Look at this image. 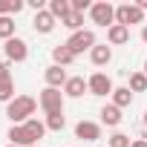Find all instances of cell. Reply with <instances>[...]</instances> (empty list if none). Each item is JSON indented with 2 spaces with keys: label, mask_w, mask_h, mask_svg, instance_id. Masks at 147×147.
<instances>
[{
  "label": "cell",
  "mask_w": 147,
  "mask_h": 147,
  "mask_svg": "<svg viewBox=\"0 0 147 147\" xmlns=\"http://www.w3.org/2000/svg\"><path fill=\"white\" fill-rule=\"evenodd\" d=\"M63 101H66V95H63L61 90H52V87H46V90L38 95V104H40V110H43L46 115L63 113Z\"/></svg>",
  "instance_id": "3"
},
{
  "label": "cell",
  "mask_w": 147,
  "mask_h": 147,
  "mask_svg": "<svg viewBox=\"0 0 147 147\" xmlns=\"http://www.w3.org/2000/svg\"><path fill=\"white\" fill-rule=\"evenodd\" d=\"M90 18H92V23L95 26H115V6L113 3H107V0H98V3H92V9H90Z\"/></svg>",
  "instance_id": "4"
},
{
  "label": "cell",
  "mask_w": 147,
  "mask_h": 147,
  "mask_svg": "<svg viewBox=\"0 0 147 147\" xmlns=\"http://www.w3.org/2000/svg\"><path fill=\"white\" fill-rule=\"evenodd\" d=\"M6 147H18V144H6Z\"/></svg>",
  "instance_id": "32"
},
{
  "label": "cell",
  "mask_w": 147,
  "mask_h": 147,
  "mask_svg": "<svg viewBox=\"0 0 147 147\" xmlns=\"http://www.w3.org/2000/svg\"><path fill=\"white\" fill-rule=\"evenodd\" d=\"M84 92H90V87H87V81H84L81 75H72V78L63 84V95H66V98H81Z\"/></svg>",
  "instance_id": "12"
},
{
  "label": "cell",
  "mask_w": 147,
  "mask_h": 147,
  "mask_svg": "<svg viewBox=\"0 0 147 147\" xmlns=\"http://www.w3.org/2000/svg\"><path fill=\"white\" fill-rule=\"evenodd\" d=\"M23 6H26L23 0H0V18H12V15H18Z\"/></svg>",
  "instance_id": "20"
},
{
  "label": "cell",
  "mask_w": 147,
  "mask_h": 147,
  "mask_svg": "<svg viewBox=\"0 0 147 147\" xmlns=\"http://www.w3.org/2000/svg\"><path fill=\"white\" fill-rule=\"evenodd\" d=\"M121 118H124V115H121V110H118L115 104H104V107H101V124H104V127H118Z\"/></svg>",
  "instance_id": "15"
},
{
  "label": "cell",
  "mask_w": 147,
  "mask_h": 147,
  "mask_svg": "<svg viewBox=\"0 0 147 147\" xmlns=\"http://www.w3.org/2000/svg\"><path fill=\"white\" fill-rule=\"evenodd\" d=\"M55 18H52V12L49 9H43V12H35V20H32V26H35V32H40V35H49L52 29H55Z\"/></svg>",
  "instance_id": "11"
},
{
  "label": "cell",
  "mask_w": 147,
  "mask_h": 147,
  "mask_svg": "<svg viewBox=\"0 0 147 147\" xmlns=\"http://www.w3.org/2000/svg\"><path fill=\"white\" fill-rule=\"evenodd\" d=\"M144 75H147V61H144Z\"/></svg>",
  "instance_id": "30"
},
{
  "label": "cell",
  "mask_w": 147,
  "mask_h": 147,
  "mask_svg": "<svg viewBox=\"0 0 147 147\" xmlns=\"http://www.w3.org/2000/svg\"><path fill=\"white\" fill-rule=\"evenodd\" d=\"M43 78H46V87H52V90H63V84L69 81V75H66V69L63 66H46V72H43Z\"/></svg>",
  "instance_id": "9"
},
{
  "label": "cell",
  "mask_w": 147,
  "mask_h": 147,
  "mask_svg": "<svg viewBox=\"0 0 147 147\" xmlns=\"http://www.w3.org/2000/svg\"><path fill=\"white\" fill-rule=\"evenodd\" d=\"M141 40H144V43H147V23H144V26H141Z\"/></svg>",
  "instance_id": "29"
},
{
  "label": "cell",
  "mask_w": 147,
  "mask_h": 147,
  "mask_svg": "<svg viewBox=\"0 0 147 147\" xmlns=\"http://www.w3.org/2000/svg\"><path fill=\"white\" fill-rule=\"evenodd\" d=\"M127 40H130V29H127V26L115 23V26L107 29V43H110V46H121V43H127Z\"/></svg>",
  "instance_id": "14"
},
{
  "label": "cell",
  "mask_w": 147,
  "mask_h": 147,
  "mask_svg": "<svg viewBox=\"0 0 147 147\" xmlns=\"http://www.w3.org/2000/svg\"><path fill=\"white\" fill-rule=\"evenodd\" d=\"M87 87H90V95H98V98L113 95V90H115L107 72H92V75L87 78Z\"/></svg>",
  "instance_id": "6"
},
{
  "label": "cell",
  "mask_w": 147,
  "mask_h": 147,
  "mask_svg": "<svg viewBox=\"0 0 147 147\" xmlns=\"http://www.w3.org/2000/svg\"><path fill=\"white\" fill-rule=\"evenodd\" d=\"M46 130H52V133H61L63 127H66V115L63 113H58V115H46Z\"/></svg>",
  "instance_id": "24"
},
{
  "label": "cell",
  "mask_w": 147,
  "mask_h": 147,
  "mask_svg": "<svg viewBox=\"0 0 147 147\" xmlns=\"http://www.w3.org/2000/svg\"><path fill=\"white\" fill-rule=\"evenodd\" d=\"M35 147H38V144H35Z\"/></svg>",
  "instance_id": "34"
},
{
  "label": "cell",
  "mask_w": 147,
  "mask_h": 147,
  "mask_svg": "<svg viewBox=\"0 0 147 147\" xmlns=\"http://www.w3.org/2000/svg\"><path fill=\"white\" fill-rule=\"evenodd\" d=\"M144 127H147V113H144Z\"/></svg>",
  "instance_id": "31"
},
{
  "label": "cell",
  "mask_w": 147,
  "mask_h": 147,
  "mask_svg": "<svg viewBox=\"0 0 147 147\" xmlns=\"http://www.w3.org/2000/svg\"><path fill=\"white\" fill-rule=\"evenodd\" d=\"M0 38H3V40L18 38V35H15V20H12V18H0Z\"/></svg>",
  "instance_id": "25"
},
{
  "label": "cell",
  "mask_w": 147,
  "mask_h": 147,
  "mask_svg": "<svg viewBox=\"0 0 147 147\" xmlns=\"http://www.w3.org/2000/svg\"><path fill=\"white\" fill-rule=\"evenodd\" d=\"M113 104H115L118 110L130 107V104H133V92H130V87H115V90H113Z\"/></svg>",
  "instance_id": "19"
},
{
  "label": "cell",
  "mask_w": 147,
  "mask_h": 147,
  "mask_svg": "<svg viewBox=\"0 0 147 147\" xmlns=\"http://www.w3.org/2000/svg\"><path fill=\"white\" fill-rule=\"evenodd\" d=\"M75 136L84 138V141H98L101 138V124H95V121H78L75 124Z\"/></svg>",
  "instance_id": "10"
},
{
  "label": "cell",
  "mask_w": 147,
  "mask_h": 147,
  "mask_svg": "<svg viewBox=\"0 0 147 147\" xmlns=\"http://www.w3.org/2000/svg\"><path fill=\"white\" fill-rule=\"evenodd\" d=\"M130 147H147V138H136V141H133Z\"/></svg>",
  "instance_id": "28"
},
{
  "label": "cell",
  "mask_w": 147,
  "mask_h": 147,
  "mask_svg": "<svg viewBox=\"0 0 147 147\" xmlns=\"http://www.w3.org/2000/svg\"><path fill=\"white\" fill-rule=\"evenodd\" d=\"M35 110H38V101H35L32 95H18L15 101L6 104V115H9L12 124H26V121L35 115Z\"/></svg>",
  "instance_id": "1"
},
{
  "label": "cell",
  "mask_w": 147,
  "mask_h": 147,
  "mask_svg": "<svg viewBox=\"0 0 147 147\" xmlns=\"http://www.w3.org/2000/svg\"><path fill=\"white\" fill-rule=\"evenodd\" d=\"M130 144H133V138L127 133H113L110 141H107V147H130Z\"/></svg>",
  "instance_id": "26"
},
{
  "label": "cell",
  "mask_w": 147,
  "mask_h": 147,
  "mask_svg": "<svg viewBox=\"0 0 147 147\" xmlns=\"http://www.w3.org/2000/svg\"><path fill=\"white\" fill-rule=\"evenodd\" d=\"M6 138H9V144H18V147H29V141H26V136H23V127H20V124H12Z\"/></svg>",
  "instance_id": "21"
},
{
  "label": "cell",
  "mask_w": 147,
  "mask_h": 147,
  "mask_svg": "<svg viewBox=\"0 0 147 147\" xmlns=\"http://www.w3.org/2000/svg\"><path fill=\"white\" fill-rule=\"evenodd\" d=\"M46 9L52 12L55 20H63V18L72 12V3H69V0H49V6H46Z\"/></svg>",
  "instance_id": "18"
},
{
  "label": "cell",
  "mask_w": 147,
  "mask_h": 147,
  "mask_svg": "<svg viewBox=\"0 0 147 147\" xmlns=\"http://www.w3.org/2000/svg\"><path fill=\"white\" fill-rule=\"evenodd\" d=\"M95 43H98V40H95V32H92V29L72 32V35H69V40H66V46L72 49V55H75V58H78V55H84V52H92V49H95Z\"/></svg>",
  "instance_id": "2"
},
{
  "label": "cell",
  "mask_w": 147,
  "mask_h": 147,
  "mask_svg": "<svg viewBox=\"0 0 147 147\" xmlns=\"http://www.w3.org/2000/svg\"><path fill=\"white\" fill-rule=\"evenodd\" d=\"M29 6H32L35 12H43V0H29Z\"/></svg>",
  "instance_id": "27"
},
{
  "label": "cell",
  "mask_w": 147,
  "mask_h": 147,
  "mask_svg": "<svg viewBox=\"0 0 147 147\" xmlns=\"http://www.w3.org/2000/svg\"><path fill=\"white\" fill-rule=\"evenodd\" d=\"M144 138H147V136H144Z\"/></svg>",
  "instance_id": "33"
},
{
  "label": "cell",
  "mask_w": 147,
  "mask_h": 147,
  "mask_svg": "<svg viewBox=\"0 0 147 147\" xmlns=\"http://www.w3.org/2000/svg\"><path fill=\"white\" fill-rule=\"evenodd\" d=\"M115 23L130 29L133 23H144V12L136 3H121V6H115Z\"/></svg>",
  "instance_id": "5"
},
{
  "label": "cell",
  "mask_w": 147,
  "mask_h": 147,
  "mask_svg": "<svg viewBox=\"0 0 147 147\" xmlns=\"http://www.w3.org/2000/svg\"><path fill=\"white\" fill-rule=\"evenodd\" d=\"M52 61H55V66H69L72 61H75V55H72V49L66 43H61V46L52 49Z\"/></svg>",
  "instance_id": "17"
},
{
  "label": "cell",
  "mask_w": 147,
  "mask_h": 147,
  "mask_svg": "<svg viewBox=\"0 0 147 147\" xmlns=\"http://www.w3.org/2000/svg\"><path fill=\"white\" fill-rule=\"evenodd\" d=\"M130 92H147V75L144 72H133L130 75Z\"/></svg>",
  "instance_id": "23"
},
{
  "label": "cell",
  "mask_w": 147,
  "mask_h": 147,
  "mask_svg": "<svg viewBox=\"0 0 147 147\" xmlns=\"http://www.w3.org/2000/svg\"><path fill=\"white\" fill-rule=\"evenodd\" d=\"M23 127V136H26V141H29V147H35L43 136H46V124L43 121H38V118H29L26 124H20Z\"/></svg>",
  "instance_id": "8"
},
{
  "label": "cell",
  "mask_w": 147,
  "mask_h": 147,
  "mask_svg": "<svg viewBox=\"0 0 147 147\" xmlns=\"http://www.w3.org/2000/svg\"><path fill=\"white\" fill-rule=\"evenodd\" d=\"M90 58H92L95 66H107V63L113 61V46H107V43H95V49L90 52Z\"/></svg>",
  "instance_id": "16"
},
{
  "label": "cell",
  "mask_w": 147,
  "mask_h": 147,
  "mask_svg": "<svg viewBox=\"0 0 147 147\" xmlns=\"http://www.w3.org/2000/svg\"><path fill=\"white\" fill-rule=\"evenodd\" d=\"M66 29H72V32H81L84 29V15H78V12H69L63 20H61Z\"/></svg>",
  "instance_id": "22"
},
{
  "label": "cell",
  "mask_w": 147,
  "mask_h": 147,
  "mask_svg": "<svg viewBox=\"0 0 147 147\" xmlns=\"http://www.w3.org/2000/svg\"><path fill=\"white\" fill-rule=\"evenodd\" d=\"M6 61H15V63H23L26 58H29V46H26V40L23 38H12V40H6Z\"/></svg>",
  "instance_id": "7"
},
{
  "label": "cell",
  "mask_w": 147,
  "mask_h": 147,
  "mask_svg": "<svg viewBox=\"0 0 147 147\" xmlns=\"http://www.w3.org/2000/svg\"><path fill=\"white\" fill-rule=\"evenodd\" d=\"M18 95H15V78H12V72H0V101L9 104Z\"/></svg>",
  "instance_id": "13"
}]
</instances>
